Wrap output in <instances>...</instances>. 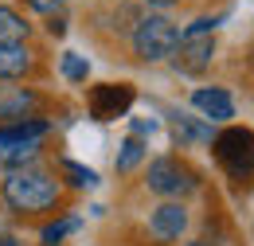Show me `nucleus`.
<instances>
[{"instance_id": "nucleus-16", "label": "nucleus", "mask_w": 254, "mask_h": 246, "mask_svg": "<svg viewBox=\"0 0 254 246\" xmlns=\"http://www.w3.org/2000/svg\"><path fill=\"white\" fill-rule=\"evenodd\" d=\"M78 223H82L78 215H66V219H59V223H47L39 239H43V246H59L66 235H70V231H78Z\"/></svg>"}, {"instance_id": "nucleus-4", "label": "nucleus", "mask_w": 254, "mask_h": 246, "mask_svg": "<svg viewBox=\"0 0 254 246\" xmlns=\"http://www.w3.org/2000/svg\"><path fill=\"white\" fill-rule=\"evenodd\" d=\"M215 156L219 164L231 172V180H247L254 172V133L251 129H227V133H215Z\"/></svg>"}, {"instance_id": "nucleus-15", "label": "nucleus", "mask_w": 254, "mask_h": 246, "mask_svg": "<svg viewBox=\"0 0 254 246\" xmlns=\"http://www.w3.org/2000/svg\"><path fill=\"white\" fill-rule=\"evenodd\" d=\"M59 168H63V176L70 180V187H98L94 168H86V164H78V160H63Z\"/></svg>"}, {"instance_id": "nucleus-22", "label": "nucleus", "mask_w": 254, "mask_h": 246, "mask_svg": "<svg viewBox=\"0 0 254 246\" xmlns=\"http://www.w3.org/2000/svg\"><path fill=\"white\" fill-rule=\"evenodd\" d=\"M0 246H16V239L12 235H0Z\"/></svg>"}, {"instance_id": "nucleus-19", "label": "nucleus", "mask_w": 254, "mask_h": 246, "mask_svg": "<svg viewBox=\"0 0 254 246\" xmlns=\"http://www.w3.org/2000/svg\"><path fill=\"white\" fill-rule=\"evenodd\" d=\"M157 129H160L157 118H137V122H133V137H153Z\"/></svg>"}, {"instance_id": "nucleus-14", "label": "nucleus", "mask_w": 254, "mask_h": 246, "mask_svg": "<svg viewBox=\"0 0 254 246\" xmlns=\"http://www.w3.org/2000/svg\"><path fill=\"white\" fill-rule=\"evenodd\" d=\"M145 156H149L145 141H141V137H126V141H122V149H118L114 168H118L122 176H129V172H137V168H141V160H145Z\"/></svg>"}, {"instance_id": "nucleus-6", "label": "nucleus", "mask_w": 254, "mask_h": 246, "mask_svg": "<svg viewBox=\"0 0 254 246\" xmlns=\"http://www.w3.org/2000/svg\"><path fill=\"white\" fill-rule=\"evenodd\" d=\"M191 110L203 118V122H231L235 118V98L223 90V86H199L191 90Z\"/></svg>"}, {"instance_id": "nucleus-23", "label": "nucleus", "mask_w": 254, "mask_h": 246, "mask_svg": "<svg viewBox=\"0 0 254 246\" xmlns=\"http://www.w3.org/2000/svg\"><path fill=\"white\" fill-rule=\"evenodd\" d=\"M184 246H207V243H199V239H195V243H184Z\"/></svg>"}, {"instance_id": "nucleus-9", "label": "nucleus", "mask_w": 254, "mask_h": 246, "mask_svg": "<svg viewBox=\"0 0 254 246\" xmlns=\"http://www.w3.org/2000/svg\"><path fill=\"white\" fill-rule=\"evenodd\" d=\"M51 133V122L43 118H20V122L0 125V149H16V145H43V137Z\"/></svg>"}, {"instance_id": "nucleus-11", "label": "nucleus", "mask_w": 254, "mask_h": 246, "mask_svg": "<svg viewBox=\"0 0 254 246\" xmlns=\"http://www.w3.org/2000/svg\"><path fill=\"white\" fill-rule=\"evenodd\" d=\"M39 106V98L24 86H8L0 90V118L4 122H20V118H32V110Z\"/></svg>"}, {"instance_id": "nucleus-7", "label": "nucleus", "mask_w": 254, "mask_h": 246, "mask_svg": "<svg viewBox=\"0 0 254 246\" xmlns=\"http://www.w3.org/2000/svg\"><path fill=\"white\" fill-rule=\"evenodd\" d=\"M172 55H176V70H184V74H199L203 66H211L215 35H191V39H180Z\"/></svg>"}, {"instance_id": "nucleus-1", "label": "nucleus", "mask_w": 254, "mask_h": 246, "mask_svg": "<svg viewBox=\"0 0 254 246\" xmlns=\"http://www.w3.org/2000/svg\"><path fill=\"white\" fill-rule=\"evenodd\" d=\"M0 195L8 203V211L16 215H35V211H51L63 195L59 180L43 168H12L0 184Z\"/></svg>"}, {"instance_id": "nucleus-12", "label": "nucleus", "mask_w": 254, "mask_h": 246, "mask_svg": "<svg viewBox=\"0 0 254 246\" xmlns=\"http://www.w3.org/2000/svg\"><path fill=\"white\" fill-rule=\"evenodd\" d=\"M172 125H176V137L180 141H199V145H207V141H215V129L203 122V118H191V114H172Z\"/></svg>"}, {"instance_id": "nucleus-17", "label": "nucleus", "mask_w": 254, "mask_h": 246, "mask_svg": "<svg viewBox=\"0 0 254 246\" xmlns=\"http://www.w3.org/2000/svg\"><path fill=\"white\" fill-rule=\"evenodd\" d=\"M59 70H63L66 82H86L90 78V62L82 59V55H74V51H66L63 59H59Z\"/></svg>"}, {"instance_id": "nucleus-21", "label": "nucleus", "mask_w": 254, "mask_h": 246, "mask_svg": "<svg viewBox=\"0 0 254 246\" xmlns=\"http://www.w3.org/2000/svg\"><path fill=\"white\" fill-rule=\"evenodd\" d=\"M149 8H168V4H176V0H145Z\"/></svg>"}, {"instance_id": "nucleus-18", "label": "nucleus", "mask_w": 254, "mask_h": 246, "mask_svg": "<svg viewBox=\"0 0 254 246\" xmlns=\"http://www.w3.org/2000/svg\"><path fill=\"white\" fill-rule=\"evenodd\" d=\"M28 8H35V12H43V16H55V12H63L66 0H24Z\"/></svg>"}, {"instance_id": "nucleus-5", "label": "nucleus", "mask_w": 254, "mask_h": 246, "mask_svg": "<svg viewBox=\"0 0 254 246\" xmlns=\"http://www.w3.org/2000/svg\"><path fill=\"white\" fill-rule=\"evenodd\" d=\"M133 86H114V82H106V86H94L90 90V118L94 122H114V118H126L129 106H133Z\"/></svg>"}, {"instance_id": "nucleus-3", "label": "nucleus", "mask_w": 254, "mask_h": 246, "mask_svg": "<svg viewBox=\"0 0 254 246\" xmlns=\"http://www.w3.org/2000/svg\"><path fill=\"white\" fill-rule=\"evenodd\" d=\"M145 184L153 187L157 195H164V199H184V195H191L199 187V176L184 160H176V156H157L149 164V180Z\"/></svg>"}, {"instance_id": "nucleus-13", "label": "nucleus", "mask_w": 254, "mask_h": 246, "mask_svg": "<svg viewBox=\"0 0 254 246\" xmlns=\"http://www.w3.org/2000/svg\"><path fill=\"white\" fill-rule=\"evenodd\" d=\"M28 31H32V24H28L16 8L0 4V43H24V39H28Z\"/></svg>"}, {"instance_id": "nucleus-2", "label": "nucleus", "mask_w": 254, "mask_h": 246, "mask_svg": "<svg viewBox=\"0 0 254 246\" xmlns=\"http://www.w3.org/2000/svg\"><path fill=\"white\" fill-rule=\"evenodd\" d=\"M176 43H180V28H176L164 12H149V16H141L137 28H133V55H137L141 62L168 59V55L176 51Z\"/></svg>"}, {"instance_id": "nucleus-8", "label": "nucleus", "mask_w": 254, "mask_h": 246, "mask_svg": "<svg viewBox=\"0 0 254 246\" xmlns=\"http://www.w3.org/2000/svg\"><path fill=\"white\" fill-rule=\"evenodd\" d=\"M184 227H188V207H184L180 199H164L160 207H153V215H149V231H153L157 239H164V243L180 239Z\"/></svg>"}, {"instance_id": "nucleus-20", "label": "nucleus", "mask_w": 254, "mask_h": 246, "mask_svg": "<svg viewBox=\"0 0 254 246\" xmlns=\"http://www.w3.org/2000/svg\"><path fill=\"white\" fill-rule=\"evenodd\" d=\"M47 31H51V35H63V31H66V24L59 20V16H51V20H47Z\"/></svg>"}, {"instance_id": "nucleus-10", "label": "nucleus", "mask_w": 254, "mask_h": 246, "mask_svg": "<svg viewBox=\"0 0 254 246\" xmlns=\"http://www.w3.org/2000/svg\"><path fill=\"white\" fill-rule=\"evenodd\" d=\"M32 70V51L24 43H0V82H16Z\"/></svg>"}]
</instances>
